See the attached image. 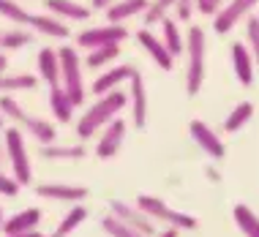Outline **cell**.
I'll use <instances>...</instances> for the list:
<instances>
[{
    "mask_svg": "<svg viewBox=\"0 0 259 237\" xmlns=\"http://www.w3.org/2000/svg\"><path fill=\"white\" fill-rule=\"evenodd\" d=\"M128 107V93L125 90H109L104 96H96V101L82 112V117L76 120V136L85 142V139L96 136L99 131L107 125L112 117H117L123 109Z\"/></svg>",
    "mask_w": 259,
    "mask_h": 237,
    "instance_id": "1",
    "label": "cell"
},
{
    "mask_svg": "<svg viewBox=\"0 0 259 237\" xmlns=\"http://www.w3.org/2000/svg\"><path fill=\"white\" fill-rule=\"evenodd\" d=\"M0 109H3L6 120L17 123V128H22V134H30L38 145H50V142L58 139V128H55V123L44 120V117H38V115H30L22 104L11 99V93L0 96Z\"/></svg>",
    "mask_w": 259,
    "mask_h": 237,
    "instance_id": "2",
    "label": "cell"
},
{
    "mask_svg": "<svg viewBox=\"0 0 259 237\" xmlns=\"http://www.w3.org/2000/svg\"><path fill=\"white\" fill-rule=\"evenodd\" d=\"M205 52H207V38L205 30L197 25L188 27L186 33V93L197 96L202 90V82H205Z\"/></svg>",
    "mask_w": 259,
    "mask_h": 237,
    "instance_id": "3",
    "label": "cell"
},
{
    "mask_svg": "<svg viewBox=\"0 0 259 237\" xmlns=\"http://www.w3.org/2000/svg\"><path fill=\"white\" fill-rule=\"evenodd\" d=\"M58 60H60V87L68 93L74 107H79V104H85V76H82L85 63L79 58V50L71 44L60 46Z\"/></svg>",
    "mask_w": 259,
    "mask_h": 237,
    "instance_id": "4",
    "label": "cell"
},
{
    "mask_svg": "<svg viewBox=\"0 0 259 237\" xmlns=\"http://www.w3.org/2000/svg\"><path fill=\"white\" fill-rule=\"evenodd\" d=\"M6 158H9V166L14 172V177H17L19 185H30L33 183V166H30V153H27V145H25V134L22 128H17V125H11V128H6Z\"/></svg>",
    "mask_w": 259,
    "mask_h": 237,
    "instance_id": "5",
    "label": "cell"
},
{
    "mask_svg": "<svg viewBox=\"0 0 259 237\" xmlns=\"http://www.w3.org/2000/svg\"><path fill=\"white\" fill-rule=\"evenodd\" d=\"M137 207L148 213L153 221H164L166 226L197 229V218H194V215H188V213H183V210H172V207L166 205L164 199L150 197V194H142V197H137Z\"/></svg>",
    "mask_w": 259,
    "mask_h": 237,
    "instance_id": "6",
    "label": "cell"
},
{
    "mask_svg": "<svg viewBox=\"0 0 259 237\" xmlns=\"http://www.w3.org/2000/svg\"><path fill=\"white\" fill-rule=\"evenodd\" d=\"M128 27L125 25H96L85 27L82 33H76V50H96V46H107V44H123L128 38Z\"/></svg>",
    "mask_w": 259,
    "mask_h": 237,
    "instance_id": "7",
    "label": "cell"
},
{
    "mask_svg": "<svg viewBox=\"0 0 259 237\" xmlns=\"http://www.w3.org/2000/svg\"><path fill=\"white\" fill-rule=\"evenodd\" d=\"M109 213L115 215V218H120L123 224H128L131 229H137L142 237H153V234H156V221H153L145 210H139L137 205H131V202L112 199L109 202Z\"/></svg>",
    "mask_w": 259,
    "mask_h": 237,
    "instance_id": "8",
    "label": "cell"
},
{
    "mask_svg": "<svg viewBox=\"0 0 259 237\" xmlns=\"http://www.w3.org/2000/svg\"><path fill=\"white\" fill-rule=\"evenodd\" d=\"M125 131H128V125L120 115L112 117V120L104 125L99 131V145H96V156L101 158V161H109V158H115L117 153L123 148V139H125Z\"/></svg>",
    "mask_w": 259,
    "mask_h": 237,
    "instance_id": "9",
    "label": "cell"
},
{
    "mask_svg": "<svg viewBox=\"0 0 259 237\" xmlns=\"http://www.w3.org/2000/svg\"><path fill=\"white\" fill-rule=\"evenodd\" d=\"M128 107H131V123H134V128L142 131L148 125V87H145V79L137 68L128 79Z\"/></svg>",
    "mask_w": 259,
    "mask_h": 237,
    "instance_id": "10",
    "label": "cell"
},
{
    "mask_svg": "<svg viewBox=\"0 0 259 237\" xmlns=\"http://www.w3.org/2000/svg\"><path fill=\"white\" fill-rule=\"evenodd\" d=\"M256 3H259V0H229V3L213 17V30L219 33V36H227V33L232 30L240 19L248 17L251 9H254Z\"/></svg>",
    "mask_w": 259,
    "mask_h": 237,
    "instance_id": "11",
    "label": "cell"
},
{
    "mask_svg": "<svg viewBox=\"0 0 259 237\" xmlns=\"http://www.w3.org/2000/svg\"><path fill=\"white\" fill-rule=\"evenodd\" d=\"M188 134H191V139L207 153L210 158H219V161H221V158L227 156V148H224L221 136L215 134L205 120H191V123H188Z\"/></svg>",
    "mask_w": 259,
    "mask_h": 237,
    "instance_id": "12",
    "label": "cell"
},
{
    "mask_svg": "<svg viewBox=\"0 0 259 237\" xmlns=\"http://www.w3.org/2000/svg\"><path fill=\"white\" fill-rule=\"evenodd\" d=\"M36 194L41 199L50 202H66V205H76V202L88 199V188L85 185H68V183H41L36 188Z\"/></svg>",
    "mask_w": 259,
    "mask_h": 237,
    "instance_id": "13",
    "label": "cell"
},
{
    "mask_svg": "<svg viewBox=\"0 0 259 237\" xmlns=\"http://www.w3.org/2000/svg\"><path fill=\"white\" fill-rule=\"evenodd\" d=\"M137 41H139V46H142V50L153 58V63H156L161 71H172L175 58L169 55V50L164 46V41L156 38V36L150 33V27H142V30L137 33Z\"/></svg>",
    "mask_w": 259,
    "mask_h": 237,
    "instance_id": "14",
    "label": "cell"
},
{
    "mask_svg": "<svg viewBox=\"0 0 259 237\" xmlns=\"http://www.w3.org/2000/svg\"><path fill=\"white\" fill-rule=\"evenodd\" d=\"M131 74H134V66H123V63L120 66H112V68H107V71H101L96 76L90 90H93L96 96H104V93H109V90H117L123 82H128Z\"/></svg>",
    "mask_w": 259,
    "mask_h": 237,
    "instance_id": "15",
    "label": "cell"
},
{
    "mask_svg": "<svg viewBox=\"0 0 259 237\" xmlns=\"http://www.w3.org/2000/svg\"><path fill=\"white\" fill-rule=\"evenodd\" d=\"M44 6L50 14L60 17L63 22H88L90 14H93L90 6H82L76 0H44Z\"/></svg>",
    "mask_w": 259,
    "mask_h": 237,
    "instance_id": "16",
    "label": "cell"
},
{
    "mask_svg": "<svg viewBox=\"0 0 259 237\" xmlns=\"http://www.w3.org/2000/svg\"><path fill=\"white\" fill-rule=\"evenodd\" d=\"M30 30L36 36H50V38H68L71 30H68V22H63L55 14H33L30 17Z\"/></svg>",
    "mask_w": 259,
    "mask_h": 237,
    "instance_id": "17",
    "label": "cell"
},
{
    "mask_svg": "<svg viewBox=\"0 0 259 237\" xmlns=\"http://www.w3.org/2000/svg\"><path fill=\"white\" fill-rule=\"evenodd\" d=\"M41 224V210L38 207H25V210L14 213L11 218H3L0 232L3 234H22V232H33Z\"/></svg>",
    "mask_w": 259,
    "mask_h": 237,
    "instance_id": "18",
    "label": "cell"
},
{
    "mask_svg": "<svg viewBox=\"0 0 259 237\" xmlns=\"http://www.w3.org/2000/svg\"><path fill=\"white\" fill-rule=\"evenodd\" d=\"M145 9H148V0H112L107 9H104V14H107V22L123 25L131 17H139Z\"/></svg>",
    "mask_w": 259,
    "mask_h": 237,
    "instance_id": "19",
    "label": "cell"
},
{
    "mask_svg": "<svg viewBox=\"0 0 259 237\" xmlns=\"http://www.w3.org/2000/svg\"><path fill=\"white\" fill-rule=\"evenodd\" d=\"M36 68H38V82H47V85H60V60H58V50L52 46H44L36 55Z\"/></svg>",
    "mask_w": 259,
    "mask_h": 237,
    "instance_id": "20",
    "label": "cell"
},
{
    "mask_svg": "<svg viewBox=\"0 0 259 237\" xmlns=\"http://www.w3.org/2000/svg\"><path fill=\"white\" fill-rule=\"evenodd\" d=\"M232 66H235V76L243 87H248L254 82V58H251L248 46L235 41L232 44Z\"/></svg>",
    "mask_w": 259,
    "mask_h": 237,
    "instance_id": "21",
    "label": "cell"
},
{
    "mask_svg": "<svg viewBox=\"0 0 259 237\" xmlns=\"http://www.w3.org/2000/svg\"><path fill=\"white\" fill-rule=\"evenodd\" d=\"M38 153L47 161H79V158H85V145H58V139H55L50 145H41Z\"/></svg>",
    "mask_w": 259,
    "mask_h": 237,
    "instance_id": "22",
    "label": "cell"
},
{
    "mask_svg": "<svg viewBox=\"0 0 259 237\" xmlns=\"http://www.w3.org/2000/svg\"><path fill=\"white\" fill-rule=\"evenodd\" d=\"M50 109H52V115H55L58 123H71L76 107H74V101L68 99V93L60 85H52L50 87Z\"/></svg>",
    "mask_w": 259,
    "mask_h": 237,
    "instance_id": "23",
    "label": "cell"
},
{
    "mask_svg": "<svg viewBox=\"0 0 259 237\" xmlns=\"http://www.w3.org/2000/svg\"><path fill=\"white\" fill-rule=\"evenodd\" d=\"M85 221H88V207L82 205V202H76V205H71V210H66L58 229H55V234H50V237H68L74 229H79L85 224Z\"/></svg>",
    "mask_w": 259,
    "mask_h": 237,
    "instance_id": "24",
    "label": "cell"
},
{
    "mask_svg": "<svg viewBox=\"0 0 259 237\" xmlns=\"http://www.w3.org/2000/svg\"><path fill=\"white\" fill-rule=\"evenodd\" d=\"M161 27H164V36H161V41H164V46L169 50L172 58H180V55L186 52V36L180 33L178 22H175L172 17H166L164 22H161Z\"/></svg>",
    "mask_w": 259,
    "mask_h": 237,
    "instance_id": "25",
    "label": "cell"
},
{
    "mask_svg": "<svg viewBox=\"0 0 259 237\" xmlns=\"http://www.w3.org/2000/svg\"><path fill=\"white\" fill-rule=\"evenodd\" d=\"M120 55V44H107V46H96V50H88V58H82V63L90 68V71H101L104 66H109L112 60Z\"/></svg>",
    "mask_w": 259,
    "mask_h": 237,
    "instance_id": "26",
    "label": "cell"
},
{
    "mask_svg": "<svg viewBox=\"0 0 259 237\" xmlns=\"http://www.w3.org/2000/svg\"><path fill=\"white\" fill-rule=\"evenodd\" d=\"M38 85V76L33 74H6L0 71V96L3 93H19V90H33Z\"/></svg>",
    "mask_w": 259,
    "mask_h": 237,
    "instance_id": "27",
    "label": "cell"
},
{
    "mask_svg": "<svg viewBox=\"0 0 259 237\" xmlns=\"http://www.w3.org/2000/svg\"><path fill=\"white\" fill-rule=\"evenodd\" d=\"M232 218H235L237 229H240L246 237H259V215L251 210L248 205H235Z\"/></svg>",
    "mask_w": 259,
    "mask_h": 237,
    "instance_id": "28",
    "label": "cell"
},
{
    "mask_svg": "<svg viewBox=\"0 0 259 237\" xmlns=\"http://www.w3.org/2000/svg\"><path fill=\"white\" fill-rule=\"evenodd\" d=\"M0 17L14 22L17 27H30V17L33 14L25 9L19 0H0Z\"/></svg>",
    "mask_w": 259,
    "mask_h": 237,
    "instance_id": "29",
    "label": "cell"
},
{
    "mask_svg": "<svg viewBox=\"0 0 259 237\" xmlns=\"http://www.w3.org/2000/svg\"><path fill=\"white\" fill-rule=\"evenodd\" d=\"M251 115H254V104L251 101H240L232 112L227 115V120H224V131L227 134H235V131H240L243 125L251 120Z\"/></svg>",
    "mask_w": 259,
    "mask_h": 237,
    "instance_id": "30",
    "label": "cell"
},
{
    "mask_svg": "<svg viewBox=\"0 0 259 237\" xmlns=\"http://www.w3.org/2000/svg\"><path fill=\"white\" fill-rule=\"evenodd\" d=\"M175 9V0H148V9L142 11V22L145 27L161 25L166 19V14Z\"/></svg>",
    "mask_w": 259,
    "mask_h": 237,
    "instance_id": "31",
    "label": "cell"
},
{
    "mask_svg": "<svg viewBox=\"0 0 259 237\" xmlns=\"http://www.w3.org/2000/svg\"><path fill=\"white\" fill-rule=\"evenodd\" d=\"M101 229H104V232H107L109 237H142V234L137 232V229H131L128 224H123V221L115 218L112 213H107V215L101 218Z\"/></svg>",
    "mask_w": 259,
    "mask_h": 237,
    "instance_id": "32",
    "label": "cell"
},
{
    "mask_svg": "<svg viewBox=\"0 0 259 237\" xmlns=\"http://www.w3.org/2000/svg\"><path fill=\"white\" fill-rule=\"evenodd\" d=\"M246 38H248V52L254 63H259V17H248L246 22Z\"/></svg>",
    "mask_w": 259,
    "mask_h": 237,
    "instance_id": "33",
    "label": "cell"
},
{
    "mask_svg": "<svg viewBox=\"0 0 259 237\" xmlns=\"http://www.w3.org/2000/svg\"><path fill=\"white\" fill-rule=\"evenodd\" d=\"M19 185L17 183V177H11V175H6L3 169H0V197H9V199H14L19 194Z\"/></svg>",
    "mask_w": 259,
    "mask_h": 237,
    "instance_id": "34",
    "label": "cell"
},
{
    "mask_svg": "<svg viewBox=\"0 0 259 237\" xmlns=\"http://www.w3.org/2000/svg\"><path fill=\"white\" fill-rule=\"evenodd\" d=\"M224 3H227V0H197V11L207 14V17H215V14L224 9Z\"/></svg>",
    "mask_w": 259,
    "mask_h": 237,
    "instance_id": "35",
    "label": "cell"
},
{
    "mask_svg": "<svg viewBox=\"0 0 259 237\" xmlns=\"http://www.w3.org/2000/svg\"><path fill=\"white\" fill-rule=\"evenodd\" d=\"M194 9H197V0H175V14H178V19H191Z\"/></svg>",
    "mask_w": 259,
    "mask_h": 237,
    "instance_id": "36",
    "label": "cell"
},
{
    "mask_svg": "<svg viewBox=\"0 0 259 237\" xmlns=\"http://www.w3.org/2000/svg\"><path fill=\"white\" fill-rule=\"evenodd\" d=\"M153 237H180V229L178 226H166L164 232H156Z\"/></svg>",
    "mask_w": 259,
    "mask_h": 237,
    "instance_id": "37",
    "label": "cell"
},
{
    "mask_svg": "<svg viewBox=\"0 0 259 237\" xmlns=\"http://www.w3.org/2000/svg\"><path fill=\"white\" fill-rule=\"evenodd\" d=\"M109 3H112V0H93V3H90V9H93V11H104Z\"/></svg>",
    "mask_w": 259,
    "mask_h": 237,
    "instance_id": "38",
    "label": "cell"
},
{
    "mask_svg": "<svg viewBox=\"0 0 259 237\" xmlns=\"http://www.w3.org/2000/svg\"><path fill=\"white\" fill-rule=\"evenodd\" d=\"M6 237H44L41 232H36V229H33V232H22V234H6Z\"/></svg>",
    "mask_w": 259,
    "mask_h": 237,
    "instance_id": "39",
    "label": "cell"
},
{
    "mask_svg": "<svg viewBox=\"0 0 259 237\" xmlns=\"http://www.w3.org/2000/svg\"><path fill=\"white\" fill-rule=\"evenodd\" d=\"M9 68V58H6V52H0V71H6Z\"/></svg>",
    "mask_w": 259,
    "mask_h": 237,
    "instance_id": "40",
    "label": "cell"
},
{
    "mask_svg": "<svg viewBox=\"0 0 259 237\" xmlns=\"http://www.w3.org/2000/svg\"><path fill=\"white\" fill-rule=\"evenodd\" d=\"M6 123H9V120H6V115H3V109H0V128H6Z\"/></svg>",
    "mask_w": 259,
    "mask_h": 237,
    "instance_id": "41",
    "label": "cell"
},
{
    "mask_svg": "<svg viewBox=\"0 0 259 237\" xmlns=\"http://www.w3.org/2000/svg\"><path fill=\"white\" fill-rule=\"evenodd\" d=\"M0 226H3V207H0Z\"/></svg>",
    "mask_w": 259,
    "mask_h": 237,
    "instance_id": "42",
    "label": "cell"
}]
</instances>
